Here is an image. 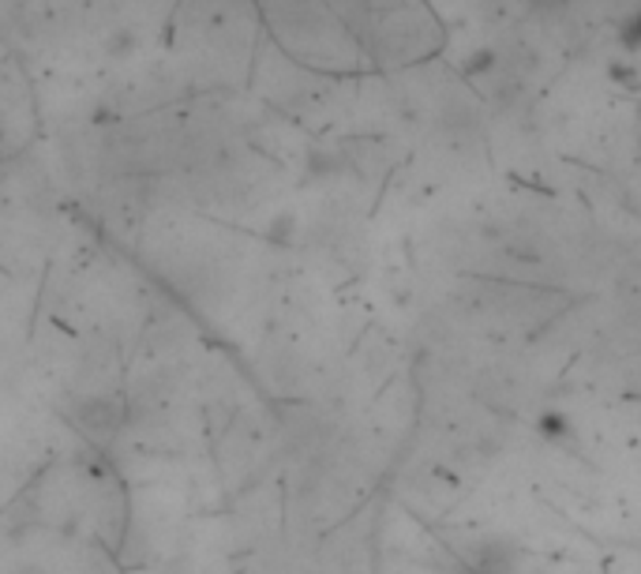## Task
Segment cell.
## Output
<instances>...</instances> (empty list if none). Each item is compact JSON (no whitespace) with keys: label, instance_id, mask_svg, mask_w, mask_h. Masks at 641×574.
<instances>
[{"label":"cell","instance_id":"obj_1","mask_svg":"<svg viewBox=\"0 0 641 574\" xmlns=\"http://www.w3.org/2000/svg\"><path fill=\"white\" fill-rule=\"evenodd\" d=\"M537 4H555V0H537Z\"/></svg>","mask_w":641,"mask_h":574}]
</instances>
